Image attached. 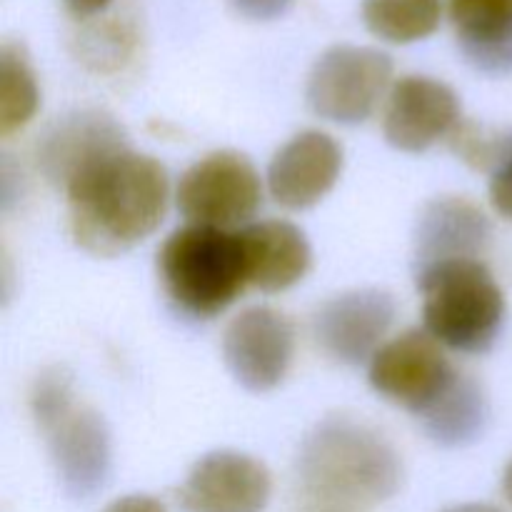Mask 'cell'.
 Instances as JSON below:
<instances>
[{"label":"cell","mask_w":512,"mask_h":512,"mask_svg":"<svg viewBox=\"0 0 512 512\" xmlns=\"http://www.w3.org/2000/svg\"><path fill=\"white\" fill-rule=\"evenodd\" d=\"M68 223L75 243L98 258H115L160 228L168 210V170L150 155L123 148L105 155L68 188Z\"/></svg>","instance_id":"cell-1"},{"label":"cell","mask_w":512,"mask_h":512,"mask_svg":"<svg viewBox=\"0 0 512 512\" xmlns=\"http://www.w3.org/2000/svg\"><path fill=\"white\" fill-rule=\"evenodd\" d=\"M305 495L325 510H368L393 498L403 485L398 450L373 425L350 415L320 420L298 453Z\"/></svg>","instance_id":"cell-2"},{"label":"cell","mask_w":512,"mask_h":512,"mask_svg":"<svg viewBox=\"0 0 512 512\" xmlns=\"http://www.w3.org/2000/svg\"><path fill=\"white\" fill-rule=\"evenodd\" d=\"M158 278L178 313L215 318L250 285L240 235L205 225L175 230L158 250Z\"/></svg>","instance_id":"cell-3"},{"label":"cell","mask_w":512,"mask_h":512,"mask_svg":"<svg viewBox=\"0 0 512 512\" xmlns=\"http://www.w3.org/2000/svg\"><path fill=\"white\" fill-rule=\"evenodd\" d=\"M425 330L458 353H488L505 325V295L483 260L435 265L415 275Z\"/></svg>","instance_id":"cell-4"},{"label":"cell","mask_w":512,"mask_h":512,"mask_svg":"<svg viewBox=\"0 0 512 512\" xmlns=\"http://www.w3.org/2000/svg\"><path fill=\"white\" fill-rule=\"evenodd\" d=\"M390 78L393 60L383 50L335 45L310 70L305 98L318 118L360 125L375 113Z\"/></svg>","instance_id":"cell-5"},{"label":"cell","mask_w":512,"mask_h":512,"mask_svg":"<svg viewBox=\"0 0 512 512\" xmlns=\"http://www.w3.org/2000/svg\"><path fill=\"white\" fill-rule=\"evenodd\" d=\"M180 215L190 225L230 230L258 213L263 185L255 165L235 150H215L190 165L175 190Z\"/></svg>","instance_id":"cell-6"},{"label":"cell","mask_w":512,"mask_h":512,"mask_svg":"<svg viewBox=\"0 0 512 512\" xmlns=\"http://www.w3.org/2000/svg\"><path fill=\"white\" fill-rule=\"evenodd\" d=\"M443 345L428 330H405L385 343L370 360L368 380L388 403L423 418L458 380Z\"/></svg>","instance_id":"cell-7"},{"label":"cell","mask_w":512,"mask_h":512,"mask_svg":"<svg viewBox=\"0 0 512 512\" xmlns=\"http://www.w3.org/2000/svg\"><path fill=\"white\" fill-rule=\"evenodd\" d=\"M295 355L293 323L273 308H248L223 335V358L230 375L250 393L275 390Z\"/></svg>","instance_id":"cell-8"},{"label":"cell","mask_w":512,"mask_h":512,"mask_svg":"<svg viewBox=\"0 0 512 512\" xmlns=\"http://www.w3.org/2000/svg\"><path fill=\"white\" fill-rule=\"evenodd\" d=\"M40 433L45 435L55 473L70 498L88 500L105 488L113 468V448L103 415L75 403Z\"/></svg>","instance_id":"cell-9"},{"label":"cell","mask_w":512,"mask_h":512,"mask_svg":"<svg viewBox=\"0 0 512 512\" xmlns=\"http://www.w3.org/2000/svg\"><path fill=\"white\" fill-rule=\"evenodd\" d=\"M463 123L458 93L448 83L408 75L390 88L383 115L385 140L403 153H425Z\"/></svg>","instance_id":"cell-10"},{"label":"cell","mask_w":512,"mask_h":512,"mask_svg":"<svg viewBox=\"0 0 512 512\" xmlns=\"http://www.w3.org/2000/svg\"><path fill=\"white\" fill-rule=\"evenodd\" d=\"M273 493V478L260 460L235 450L200 458L178 490L185 512H263Z\"/></svg>","instance_id":"cell-11"},{"label":"cell","mask_w":512,"mask_h":512,"mask_svg":"<svg viewBox=\"0 0 512 512\" xmlns=\"http://www.w3.org/2000/svg\"><path fill=\"white\" fill-rule=\"evenodd\" d=\"M395 310V300L383 290H350L315 313V340L328 358L360 365L383 348Z\"/></svg>","instance_id":"cell-12"},{"label":"cell","mask_w":512,"mask_h":512,"mask_svg":"<svg viewBox=\"0 0 512 512\" xmlns=\"http://www.w3.org/2000/svg\"><path fill=\"white\" fill-rule=\"evenodd\" d=\"M123 148H128V135L113 115L103 110H75L45 130L35 158L45 180L65 190L83 170Z\"/></svg>","instance_id":"cell-13"},{"label":"cell","mask_w":512,"mask_h":512,"mask_svg":"<svg viewBox=\"0 0 512 512\" xmlns=\"http://www.w3.org/2000/svg\"><path fill=\"white\" fill-rule=\"evenodd\" d=\"M343 173V148L320 130H305L273 155L268 188L275 203L288 210L318 205Z\"/></svg>","instance_id":"cell-14"},{"label":"cell","mask_w":512,"mask_h":512,"mask_svg":"<svg viewBox=\"0 0 512 512\" xmlns=\"http://www.w3.org/2000/svg\"><path fill=\"white\" fill-rule=\"evenodd\" d=\"M490 235L488 215L468 198L430 200L415 228V275L435 265L483 260Z\"/></svg>","instance_id":"cell-15"},{"label":"cell","mask_w":512,"mask_h":512,"mask_svg":"<svg viewBox=\"0 0 512 512\" xmlns=\"http://www.w3.org/2000/svg\"><path fill=\"white\" fill-rule=\"evenodd\" d=\"M250 285L263 293H283L308 275L313 250L298 225L288 220H260L238 230Z\"/></svg>","instance_id":"cell-16"},{"label":"cell","mask_w":512,"mask_h":512,"mask_svg":"<svg viewBox=\"0 0 512 512\" xmlns=\"http://www.w3.org/2000/svg\"><path fill=\"white\" fill-rule=\"evenodd\" d=\"M460 53L485 75H512V0H450Z\"/></svg>","instance_id":"cell-17"},{"label":"cell","mask_w":512,"mask_h":512,"mask_svg":"<svg viewBox=\"0 0 512 512\" xmlns=\"http://www.w3.org/2000/svg\"><path fill=\"white\" fill-rule=\"evenodd\" d=\"M490 408L483 388L468 375H458L448 393L418 418L425 435L440 448H465L485 433Z\"/></svg>","instance_id":"cell-18"},{"label":"cell","mask_w":512,"mask_h":512,"mask_svg":"<svg viewBox=\"0 0 512 512\" xmlns=\"http://www.w3.org/2000/svg\"><path fill=\"white\" fill-rule=\"evenodd\" d=\"M443 0H363L365 28L380 40L405 45L438 30Z\"/></svg>","instance_id":"cell-19"},{"label":"cell","mask_w":512,"mask_h":512,"mask_svg":"<svg viewBox=\"0 0 512 512\" xmlns=\"http://www.w3.org/2000/svg\"><path fill=\"white\" fill-rule=\"evenodd\" d=\"M40 103L33 65L20 45L5 43L0 50V133L10 135L33 120Z\"/></svg>","instance_id":"cell-20"},{"label":"cell","mask_w":512,"mask_h":512,"mask_svg":"<svg viewBox=\"0 0 512 512\" xmlns=\"http://www.w3.org/2000/svg\"><path fill=\"white\" fill-rule=\"evenodd\" d=\"M75 405L73 378L63 368H48L38 375L30 393V410L38 423V428H48L53 420H58L65 410Z\"/></svg>","instance_id":"cell-21"},{"label":"cell","mask_w":512,"mask_h":512,"mask_svg":"<svg viewBox=\"0 0 512 512\" xmlns=\"http://www.w3.org/2000/svg\"><path fill=\"white\" fill-rule=\"evenodd\" d=\"M490 203L512 220V133L490 135Z\"/></svg>","instance_id":"cell-22"},{"label":"cell","mask_w":512,"mask_h":512,"mask_svg":"<svg viewBox=\"0 0 512 512\" xmlns=\"http://www.w3.org/2000/svg\"><path fill=\"white\" fill-rule=\"evenodd\" d=\"M293 0H230V5L235 8V13H240L248 20H275L290 8Z\"/></svg>","instance_id":"cell-23"},{"label":"cell","mask_w":512,"mask_h":512,"mask_svg":"<svg viewBox=\"0 0 512 512\" xmlns=\"http://www.w3.org/2000/svg\"><path fill=\"white\" fill-rule=\"evenodd\" d=\"M103 512H168L163 503H158L150 495H125V498L110 503Z\"/></svg>","instance_id":"cell-24"},{"label":"cell","mask_w":512,"mask_h":512,"mask_svg":"<svg viewBox=\"0 0 512 512\" xmlns=\"http://www.w3.org/2000/svg\"><path fill=\"white\" fill-rule=\"evenodd\" d=\"M63 3L73 18L88 20V18H93V15L103 13V10L108 8L113 0H63Z\"/></svg>","instance_id":"cell-25"},{"label":"cell","mask_w":512,"mask_h":512,"mask_svg":"<svg viewBox=\"0 0 512 512\" xmlns=\"http://www.w3.org/2000/svg\"><path fill=\"white\" fill-rule=\"evenodd\" d=\"M445 512H503V510L493 508V505L473 503V505H458V508H450V510H445Z\"/></svg>","instance_id":"cell-26"},{"label":"cell","mask_w":512,"mask_h":512,"mask_svg":"<svg viewBox=\"0 0 512 512\" xmlns=\"http://www.w3.org/2000/svg\"><path fill=\"white\" fill-rule=\"evenodd\" d=\"M503 493H505V498H508L512 503V460H510L508 468H505V473H503Z\"/></svg>","instance_id":"cell-27"},{"label":"cell","mask_w":512,"mask_h":512,"mask_svg":"<svg viewBox=\"0 0 512 512\" xmlns=\"http://www.w3.org/2000/svg\"><path fill=\"white\" fill-rule=\"evenodd\" d=\"M320 512H343V510H320Z\"/></svg>","instance_id":"cell-28"}]
</instances>
